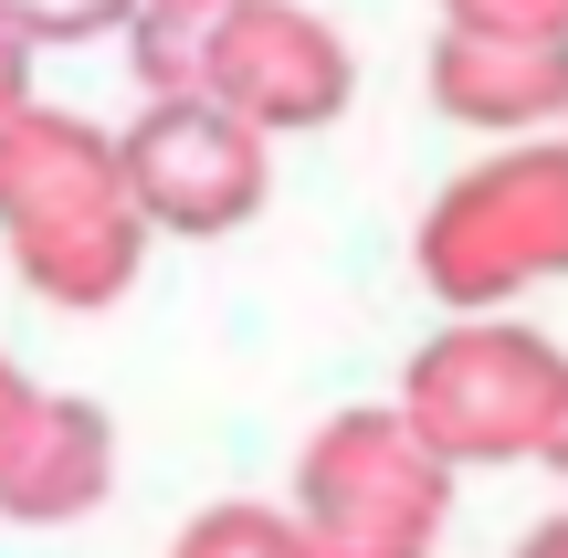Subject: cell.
I'll return each instance as SVG.
<instances>
[{
    "label": "cell",
    "instance_id": "1",
    "mask_svg": "<svg viewBox=\"0 0 568 558\" xmlns=\"http://www.w3.org/2000/svg\"><path fill=\"white\" fill-rule=\"evenodd\" d=\"M0 243L11 274L42 306L105 316L148 264V222L126 211L116 180V138L74 105H11L0 116Z\"/></svg>",
    "mask_w": 568,
    "mask_h": 558
},
{
    "label": "cell",
    "instance_id": "2",
    "mask_svg": "<svg viewBox=\"0 0 568 558\" xmlns=\"http://www.w3.org/2000/svg\"><path fill=\"white\" fill-rule=\"evenodd\" d=\"M432 306L453 316H495L506 295L558 285L568 274V138H516L495 159L453 169L432 190L422 232H410Z\"/></svg>",
    "mask_w": 568,
    "mask_h": 558
},
{
    "label": "cell",
    "instance_id": "3",
    "mask_svg": "<svg viewBox=\"0 0 568 558\" xmlns=\"http://www.w3.org/2000/svg\"><path fill=\"white\" fill-rule=\"evenodd\" d=\"M558 379H568V358L527 316H453V327H432L422 348H410L389 412L410 422V443H422L443 475H464V464H537V433H548V412H558Z\"/></svg>",
    "mask_w": 568,
    "mask_h": 558
},
{
    "label": "cell",
    "instance_id": "4",
    "mask_svg": "<svg viewBox=\"0 0 568 558\" xmlns=\"http://www.w3.org/2000/svg\"><path fill=\"white\" fill-rule=\"evenodd\" d=\"M284 517H295L305 558H432L453 517V475L410 443L389 400H358L305 433Z\"/></svg>",
    "mask_w": 568,
    "mask_h": 558
},
{
    "label": "cell",
    "instance_id": "5",
    "mask_svg": "<svg viewBox=\"0 0 568 558\" xmlns=\"http://www.w3.org/2000/svg\"><path fill=\"white\" fill-rule=\"evenodd\" d=\"M116 180L148 232L222 243V232H243L274 201V138H253L211 95H148L116 138Z\"/></svg>",
    "mask_w": 568,
    "mask_h": 558
},
{
    "label": "cell",
    "instance_id": "6",
    "mask_svg": "<svg viewBox=\"0 0 568 558\" xmlns=\"http://www.w3.org/2000/svg\"><path fill=\"white\" fill-rule=\"evenodd\" d=\"M201 95L222 105V116H243L253 138L337 126L347 95H358V53H347V32L326 11H305V0H243L222 53H211V74H201Z\"/></svg>",
    "mask_w": 568,
    "mask_h": 558
},
{
    "label": "cell",
    "instance_id": "7",
    "mask_svg": "<svg viewBox=\"0 0 568 558\" xmlns=\"http://www.w3.org/2000/svg\"><path fill=\"white\" fill-rule=\"evenodd\" d=\"M116 496V412L74 390H42L21 454L0 464V517L11 527H74Z\"/></svg>",
    "mask_w": 568,
    "mask_h": 558
},
{
    "label": "cell",
    "instance_id": "8",
    "mask_svg": "<svg viewBox=\"0 0 568 558\" xmlns=\"http://www.w3.org/2000/svg\"><path fill=\"white\" fill-rule=\"evenodd\" d=\"M432 105L474 138H537L568 116V42H432Z\"/></svg>",
    "mask_w": 568,
    "mask_h": 558
},
{
    "label": "cell",
    "instance_id": "9",
    "mask_svg": "<svg viewBox=\"0 0 568 558\" xmlns=\"http://www.w3.org/2000/svg\"><path fill=\"white\" fill-rule=\"evenodd\" d=\"M232 11L243 0H138V21H126V74H138V105L148 95H201L211 53H222Z\"/></svg>",
    "mask_w": 568,
    "mask_h": 558
},
{
    "label": "cell",
    "instance_id": "10",
    "mask_svg": "<svg viewBox=\"0 0 568 558\" xmlns=\"http://www.w3.org/2000/svg\"><path fill=\"white\" fill-rule=\"evenodd\" d=\"M169 558H305L295 538V517L264 496H222V506H201V517L169 538Z\"/></svg>",
    "mask_w": 568,
    "mask_h": 558
},
{
    "label": "cell",
    "instance_id": "11",
    "mask_svg": "<svg viewBox=\"0 0 568 558\" xmlns=\"http://www.w3.org/2000/svg\"><path fill=\"white\" fill-rule=\"evenodd\" d=\"M138 21V0H0V32L21 53H53V42H105Z\"/></svg>",
    "mask_w": 568,
    "mask_h": 558
},
{
    "label": "cell",
    "instance_id": "12",
    "mask_svg": "<svg viewBox=\"0 0 568 558\" xmlns=\"http://www.w3.org/2000/svg\"><path fill=\"white\" fill-rule=\"evenodd\" d=\"M443 32H464V42H568V0H443Z\"/></svg>",
    "mask_w": 568,
    "mask_h": 558
},
{
    "label": "cell",
    "instance_id": "13",
    "mask_svg": "<svg viewBox=\"0 0 568 558\" xmlns=\"http://www.w3.org/2000/svg\"><path fill=\"white\" fill-rule=\"evenodd\" d=\"M32 412H42V390H32V369H21V358L0 348V464L21 454V433H32Z\"/></svg>",
    "mask_w": 568,
    "mask_h": 558
},
{
    "label": "cell",
    "instance_id": "14",
    "mask_svg": "<svg viewBox=\"0 0 568 558\" xmlns=\"http://www.w3.org/2000/svg\"><path fill=\"white\" fill-rule=\"evenodd\" d=\"M11 105H32V53L0 32V116H11Z\"/></svg>",
    "mask_w": 568,
    "mask_h": 558
},
{
    "label": "cell",
    "instance_id": "15",
    "mask_svg": "<svg viewBox=\"0 0 568 558\" xmlns=\"http://www.w3.org/2000/svg\"><path fill=\"white\" fill-rule=\"evenodd\" d=\"M537 464L568 485V379H558V412H548V433H537Z\"/></svg>",
    "mask_w": 568,
    "mask_h": 558
},
{
    "label": "cell",
    "instance_id": "16",
    "mask_svg": "<svg viewBox=\"0 0 568 558\" xmlns=\"http://www.w3.org/2000/svg\"><path fill=\"white\" fill-rule=\"evenodd\" d=\"M516 558H568V506H558V517H537L527 538H516Z\"/></svg>",
    "mask_w": 568,
    "mask_h": 558
}]
</instances>
